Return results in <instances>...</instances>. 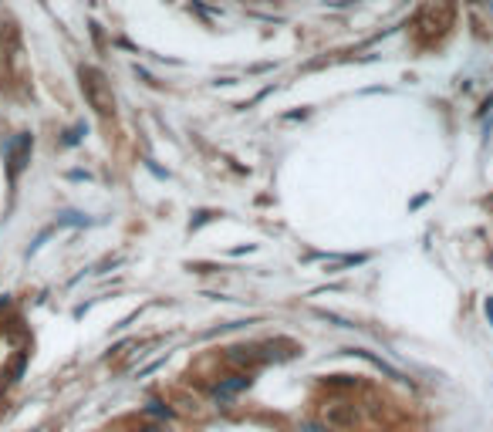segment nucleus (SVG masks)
I'll return each mask as SVG.
<instances>
[{"label": "nucleus", "instance_id": "nucleus-2", "mask_svg": "<svg viewBox=\"0 0 493 432\" xmlns=\"http://www.w3.org/2000/svg\"><path fill=\"white\" fill-rule=\"evenodd\" d=\"M31 149H34V135H31V132H17V135H11V139L4 142V165H7L11 186H17L21 173H24L27 163H31Z\"/></svg>", "mask_w": 493, "mask_h": 432}, {"label": "nucleus", "instance_id": "nucleus-4", "mask_svg": "<svg viewBox=\"0 0 493 432\" xmlns=\"http://www.w3.org/2000/svg\"><path fill=\"white\" fill-rule=\"evenodd\" d=\"M250 375L246 371H234V375H227V379H220L217 385H213V398L220 402V406H230L234 402V395H240V392H246L250 389Z\"/></svg>", "mask_w": 493, "mask_h": 432}, {"label": "nucleus", "instance_id": "nucleus-16", "mask_svg": "<svg viewBox=\"0 0 493 432\" xmlns=\"http://www.w3.org/2000/svg\"><path fill=\"white\" fill-rule=\"evenodd\" d=\"M162 361H166V358H159V361H152V365H145V369L139 371V379H145V375H152L156 369H162Z\"/></svg>", "mask_w": 493, "mask_h": 432}, {"label": "nucleus", "instance_id": "nucleus-12", "mask_svg": "<svg viewBox=\"0 0 493 432\" xmlns=\"http://www.w3.org/2000/svg\"><path fill=\"white\" fill-rule=\"evenodd\" d=\"M213 216H217V213H213V210H199V213H196V220H193V223H190V230H199V227H203V223H209Z\"/></svg>", "mask_w": 493, "mask_h": 432}, {"label": "nucleus", "instance_id": "nucleus-9", "mask_svg": "<svg viewBox=\"0 0 493 432\" xmlns=\"http://www.w3.org/2000/svg\"><path fill=\"white\" fill-rule=\"evenodd\" d=\"M301 432H338V429H331L325 419L314 416V419H301Z\"/></svg>", "mask_w": 493, "mask_h": 432}, {"label": "nucleus", "instance_id": "nucleus-10", "mask_svg": "<svg viewBox=\"0 0 493 432\" xmlns=\"http://www.w3.org/2000/svg\"><path fill=\"white\" fill-rule=\"evenodd\" d=\"M58 223H61V227H85L88 220L81 213H65V216H58Z\"/></svg>", "mask_w": 493, "mask_h": 432}, {"label": "nucleus", "instance_id": "nucleus-8", "mask_svg": "<svg viewBox=\"0 0 493 432\" xmlns=\"http://www.w3.org/2000/svg\"><path fill=\"white\" fill-rule=\"evenodd\" d=\"M24 365H27V355L21 351V355L14 358V365L7 369V375H4V385H14V381L21 379V375H24Z\"/></svg>", "mask_w": 493, "mask_h": 432}, {"label": "nucleus", "instance_id": "nucleus-11", "mask_svg": "<svg viewBox=\"0 0 493 432\" xmlns=\"http://www.w3.org/2000/svg\"><path fill=\"white\" fill-rule=\"evenodd\" d=\"M314 314H318L321 321H328V324H335V328H351L348 321H345V318H338V314H331V311H314Z\"/></svg>", "mask_w": 493, "mask_h": 432}, {"label": "nucleus", "instance_id": "nucleus-1", "mask_svg": "<svg viewBox=\"0 0 493 432\" xmlns=\"http://www.w3.org/2000/svg\"><path fill=\"white\" fill-rule=\"evenodd\" d=\"M78 75H81V91H85L88 105L102 115V118H112V115H115V98H112V85H108L105 71L95 68V64H81Z\"/></svg>", "mask_w": 493, "mask_h": 432}, {"label": "nucleus", "instance_id": "nucleus-5", "mask_svg": "<svg viewBox=\"0 0 493 432\" xmlns=\"http://www.w3.org/2000/svg\"><path fill=\"white\" fill-rule=\"evenodd\" d=\"M348 355H355V358H365V361H368V365H372V369H378L382 371V375H385V379H395V381H405V375L399 369H392L389 361H385V358H378V355H372V351H365V348H348Z\"/></svg>", "mask_w": 493, "mask_h": 432}, {"label": "nucleus", "instance_id": "nucleus-17", "mask_svg": "<svg viewBox=\"0 0 493 432\" xmlns=\"http://www.w3.org/2000/svg\"><path fill=\"white\" fill-rule=\"evenodd\" d=\"M487 318H490V324H493V297H487Z\"/></svg>", "mask_w": 493, "mask_h": 432}, {"label": "nucleus", "instance_id": "nucleus-3", "mask_svg": "<svg viewBox=\"0 0 493 432\" xmlns=\"http://www.w3.org/2000/svg\"><path fill=\"white\" fill-rule=\"evenodd\" d=\"M318 419H325L331 429L345 432V429H355V426H358L362 412H358V406L348 402V398H328V402L318 406Z\"/></svg>", "mask_w": 493, "mask_h": 432}, {"label": "nucleus", "instance_id": "nucleus-14", "mask_svg": "<svg viewBox=\"0 0 493 432\" xmlns=\"http://www.w3.org/2000/svg\"><path fill=\"white\" fill-rule=\"evenodd\" d=\"M135 432H166V422H149V426H135Z\"/></svg>", "mask_w": 493, "mask_h": 432}, {"label": "nucleus", "instance_id": "nucleus-13", "mask_svg": "<svg viewBox=\"0 0 493 432\" xmlns=\"http://www.w3.org/2000/svg\"><path fill=\"white\" fill-rule=\"evenodd\" d=\"M331 385H358V375H331Z\"/></svg>", "mask_w": 493, "mask_h": 432}, {"label": "nucleus", "instance_id": "nucleus-15", "mask_svg": "<svg viewBox=\"0 0 493 432\" xmlns=\"http://www.w3.org/2000/svg\"><path fill=\"white\" fill-rule=\"evenodd\" d=\"M81 132H85V128H71V132H68V135H65V145H75V142H78L81 139Z\"/></svg>", "mask_w": 493, "mask_h": 432}, {"label": "nucleus", "instance_id": "nucleus-6", "mask_svg": "<svg viewBox=\"0 0 493 432\" xmlns=\"http://www.w3.org/2000/svg\"><path fill=\"white\" fill-rule=\"evenodd\" d=\"M227 361L246 371V369H254V365H260V355H257V348H244V344H237V348H227Z\"/></svg>", "mask_w": 493, "mask_h": 432}, {"label": "nucleus", "instance_id": "nucleus-7", "mask_svg": "<svg viewBox=\"0 0 493 432\" xmlns=\"http://www.w3.org/2000/svg\"><path fill=\"white\" fill-rule=\"evenodd\" d=\"M142 416L145 419H152V422H172L176 419V408L166 406L162 398H149V402L142 406Z\"/></svg>", "mask_w": 493, "mask_h": 432}]
</instances>
